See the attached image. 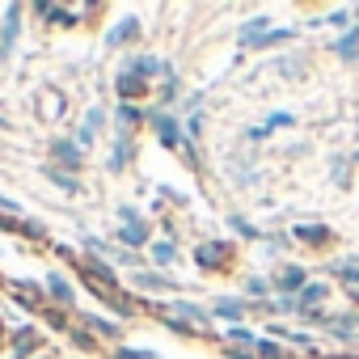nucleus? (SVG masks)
Segmentation results:
<instances>
[{"label": "nucleus", "mask_w": 359, "mask_h": 359, "mask_svg": "<svg viewBox=\"0 0 359 359\" xmlns=\"http://www.w3.org/2000/svg\"><path fill=\"white\" fill-rule=\"evenodd\" d=\"M47 287L55 292V300H72V292H68V283H64L60 275H51V279H47Z\"/></svg>", "instance_id": "nucleus-5"}, {"label": "nucleus", "mask_w": 359, "mask_h": 359, "mask_svg": "<svg viewBox=\"0 0 359 359\" xmlns=\"http://www.w3.org/2000/svg\"><path fill=\"white\" fill-rule=\"evenodd\" d=\"M216 313H224V317H241V300H220Z\"/></svg>", "instance_id": "nucleus-6"}, {"label": "nucleus", "mask_w": 359, "mask_h": 359, "mask_svg": "<svg viewBox=\"0 0 359 359\" xmlns=\"http://www.w3.org/2000/svg\"><path fill=\"white\" fill-rule=\"evenodd\" d=\"M140 76H144L140 68H131L127 76H118V93H123V97H135V93H144V85H140Z\"/></svg>", "instance_id": "nucleus-3"}, {"label": "nucleus", "mask_w": 359, "mask_h": 359, "mask_svg": "<svg viewBox=\"0 0 359 359\" xmlns=\"http://www.w3.org/2000/svg\"><path fill=\"white\" fill-rule=\"evenodd\" d=\"M165 317H173V321H191V325H199V321H203V313H199V309H191V304H165Z\"/></svg>", "instance_id": "nucleus-2"}, {"label": "nucleus", "mask_w": 359, "mask_h": 359, "mask_svg": "<svg viewBox=\"0 0 359 359\" xmlns=\"http://www.w3.org/2000/svg\"><path fill=\"white\" fill-rule=\"evenodd\" d=\"M229 342H241V346H258V342H254V334H245V330H229Z\"/></svg>", "instance_id": "nucleus-7"}, {"label": "nucleus", "mask_w": 359, "mask_h": 359, "mask_svg": "<svg viewBox=\"0 0 359 359\" xmlns=\"http://www.w3.org/2000/svg\"><path fill=\"white\" fill-rule=\"evenodd\" d=\"M220 258H224V250H220V245H203V250H199V262H203V266H216Z\"/></svg>", "instance_id": "nucleus-4"}, {"label": "nucleus", "mask_w": 359, "mask_h": 359, "mask_svg": "<svg viewBox=\"0 0 359 359\" xmlns=\"http://www.w3.org/2000/svg\"><path fill=\"white\" fill-rule=\"evenodd\" d=\"M321 292H325L321 283H309V287H304V304H313V300H321Z\"/></svg>", "instance_id": "nucleus-10"}, {"label": "nucleus", "mask_w": 359, "mask_h": 359, "mask_svg": "<svg viewBox=\"0 0 359 359\" xmlns=\"http://www.w3.org/2000/svg\"><path fill=\"white\" fill-rule=\"evenodd\" d=\"M152 258H156V262H169V258H173V250L161 241V245H152Z\"/></svg>", "instance_id": "nucleus-9"}, {"label": "nucleus", "mask_w": 359, "mask_h": 359, "mask_svg": "<svg viewBox=\"0 0 359 359\" xmlns=\"http://www.w3.org/2000/svg\"><path fill=\"white\" fill-rule=\"evenodd\" d=\"M123 241H131V245H140V241H144V229H135V224H127V229H123Z\"/></svg>", "instance_id": "nucleus-8"}, {"label": "nucleus", "mask_w": 359, "mask_h": 359, "mask_svg": "<svg viewBox=\"0 0 359 359\" xmlns=\"http://www.w3.org/2000/svg\"><path fill=\"white\" fill-rule=\"evenodd\" d=\"M51 156H55V165H68V169H72V165H81V161H85V156H81V148H76V144H55V148H51Z\"/></svg>", "instance_id": "nucleus-1"}, {"label": "nucleus", "mask_w": 359, "mask_h": 359, "mask_svg": "<svg viewBox=\"0 0 359 359\" xmlns=\"http://www.w3.org/2000/svg\"><path fill=\"white\" fill-rule=\"evenodd\" d=\"M283 287H300V271H283Z\"/></svg>", "instance_id": "nucleus-12"}, {"label": "nucleus", "mask_w": 359, "mask_h": 359, "mask_svg": "<svg viewBox=\"0 0 359 359\" xmlns=\"http://www.w3.org/2000/svg\"><path fill=\"white\" fill-rule=\"evenodd\" d=\"M254 351H258V355H266V359H279V346H275V342H258Z\"/></svg>", "instance_id": "nucleus-11"}]
</instances>
